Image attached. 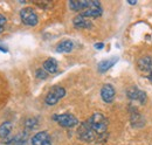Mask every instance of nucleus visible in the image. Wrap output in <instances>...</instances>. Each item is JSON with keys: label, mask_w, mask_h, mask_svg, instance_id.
Masks as SVG:
<instances>
[{"label": "nucleus", "mask_w": 152, "mask_h": 145, "mask_svg": "<svg viewBox=\"0 0 152 145\" xmlns=\"http://www.w3.org/2000/svg\"><path fill=\"white\" fill-rule=\"evenodd\" d=\"M126 97L130 100V101H134V102H138L140 104H145L146 101H148V95L146 92L142 89H139L138 87H130L129 89H126Z\"/></svg>", "instance_id": "nucleus-6"}, {"label": "nucleus", "mask_w": 152, "mask_h": 145, "mask_svg": "<svg viewBox=\"0 0 152 145\" xmlns=\"http://www.w3.org/2000/svg\"><path fill=\"white\" fill-rule=\"evenodd\" d=\"M12 129H13L12 122L6 121V122L1 123V124H0V138H1L2 141L7 139V138L11 136V133H12Z\"/></svg>", "instance_id": "nucleus-15"}, {"label": "nucleus", "mask_w": 152, "mask_h": 145, "mask_svg": "<svg viewBox=\"0 0 152 145\" xmlns=\"http://www.w3.org/2000/svg\"><path fill=\"white\" fill-rule=\"evenodd\" d=\"M6 22H7V19L4 14H0V34L5 31V26H6Z\"/></svg>", "instance_id": "nucleus-19"}, {"label": "nucleus", "mask_w": 152, "mask_h": 145, "mask_svg": "<svg viewBox=\"0 0 152 145\" xmlns=\"http://www.w3.org/2000/svg\"><path fill=\"white\" fill-rule=\"evenodd\" d=\"M74 49V42L72 40H63L56 46V53H70Z\"/></svg>", "instance_id": "nucleus-14"}, {"label": "nucleus", "mask_w": 152, "mask_h": 145, "mask_svg": "<svg viewBox=\"0 0 152 145\" xmlns=\"http://www.w3.org/2000/svg\"><path fill=\"white\" fill-rule=\"evenodd\" d=\"M117 62H118V57H117V56H113V57H110V59L103 60V61H101V62L98 63L97 70H98V72H101V74H104V72H108L109 69H111Z\"/></svg>", "instance_id": "nucleus-12"}, {"label": "nucleus", "mask_w": 152, "mask_h": 145, "mask_svg": "<svg viewBox=\"0 0 152 145\" xmlns=\"http://www.w3.org/2000/svg\"><path fill=\"white\" fill-rule=\"evenodd\" d=\"M37 77L40 78V80H46L48 77V72H46L43 68H40V69H37Z\"/></svg>", "instance_id": "nucleus-18"}, {"label": "nucleus", "mask_w": 152, "mask_h": 145, "mask_svg": "<svg viewBox=\"0 0 152 145\" xmlns=\"http://www.w3.org/2000/svg\"><path fill=\"white\" fill-rule=\"evenodd\" d=\"M37 125H38V119L37 118H28L25 122V127L27 130H33Z\"/></svg>", "instance_id": "nucleus-17"}, {"label": "nucleus", "mask_w": 152, "mask_h": 145, "mask_svg": "<svg viewBox=\"0 0 152 145\" xmlns=\"http://www.w3.org/2000/svg\"><path fill=\"white\" fill-rule=\"evenodd\" d=\"M32 145H53L52 144V138L50 135L47 131H39L37 132L32 139H31Z\"/></svg>", "instance_id": "nucleus-9"}, {"label": "nucleus", "mask_w": 152, "mask_h": 145, "mask_svg": "<svg viewBox=\"0 0 152 145\" xmlns=\"http://www.w3.org/2000/svg\"><path fill=\"white\" fill-rule=\"evenodd\" d=\"M80 14H81V15H83V17H86V18L90 19V20H91V19L99 18V17L103 14L102 5H101V2H99V1L94 0L93 6H91V7H89V8H87L86 11L81 12Z\"/></svg>", "instance_id": "nucleus-7"}, {"label": "nucleus", "mask_w": 152, "mask_h": 145, "mask_svg": "<svg viewBox=\"0 0 152 145\" xmlns=\"http://www.w3.org/2000/svg\"><path fill=\"white\" fill-rule=\"evenodd\" d=\"M0 52H2V53H7V52H8V49H7V47H6L5 45L0 43Z\"/></svg>", "instance_id": "nucleus-20"}, {"label": "nucleus", "mask_w": 152, "mask_h": 145, "mask_svg": "<svg viewBox=\"0 0 152 145\" xmlns=\"http://www.w3.org/2000/svg\"><path fill=\"white\" fill-rule=\"evenodd\" d=\"M128 4H130V5H136L137 1H128Z\"/></svg>", "instance_id": "nucleus-22"}, {"label": "nucleus", "mask_w": 152, "mask_h": 145, "mask_svg": "<svg viewBox=\"0 0 152 145\" xmlns=\"http://www.w3.org/2000/svg\"><path fill=\"white\" fill-rule=\"evenodd\" d=\"M64 96H66V89L61 86H54L47 92L45 97V103L47 105H55Z\"/></svg>", "instance_id": "nucleus-3"}, {"label": "nucleus", "mask_w": 152, "mask_h": 145, "mask_svg": "<svg viewBox=\"0 0 152 145\" xmlns=\"http://www.w3.org/2000/svg\"><path fill=\"white\" fill-rule=\"evenodd\" d=\"M20 19L23 25L34 27L39 22V17L33 7H23L20 11Z\"/></svg>", "instance_id": "nucleus-5"}, {"label": "nucleus", "mask_w": 152, "mask_h": 145, "mask_svg": "<svg viewBox=\"0 0 152 145\" xmlns=\"http://www.w3.org/2000/svg\"><path fill=\"white\" fill-rule=\"evenodd\" d=\"M73 25L77 29H91L94 27L93 21L90 19L81 15L80 13H78V15H76L75 18L73 19Z\"/></svg>", "instance_id": "nucleus-11"}, {"label": "nucleus", "mask_w": 152, "mask_h": 145, "mask_svg": "<svg viewBox=\"0 0 152 145\" xmlns=\"http://www.w3.org/2000/svg\"><path fill=\"white\" fill-rule=\"evenodd\" d=\"M53 121H55L60 127H74L80 124L78 118L74 116L73 114H58V115H53L52 116Z\"/></svg>", "instance_id": "nucleus-4"}, {"label": "nucleus", "mask_w": 152, "mask_h": 145, "mask_svg": "<svg viewBox=\"0 0 152 145\" xmlns=\"http://www.w3.org/2000/svg\"><path fill=\"white\" fill-rule=\"evenodd\" d=\"M42 68L48 74H55L58 70V63L54 57H49L42 63Z\"/></svg>", "instance_id": "nucleus-13"}, {"label": "nucleus", "mask_w": 152, "mask_h": 145, "mask_svg": "<svg viewBox=\"0 0 152 145\" xmlns=\"http://www.w3.org/2000/svg\"><path fill=\"white\" fill-rule=\"evenodd\" d=\"M104 47V43L103 42H99V43H95V48L96 49H102Z\"/></svg>", "instance_id": "nucleus-21"}, {"label": "nucleus", "mask_w": 152, "mask_h": 145, "mask_svg": "<svg viewBox=\"0 0 152 145\" xmlns=\"http://www.w3.org/2000/svg\"><path fill=\"white\" fill-rule=\"evenodd\" d=\"M116 96V90H115L114 86L110 83H105L103 84V87L101 88V97L103 100L104 103H113Z\"/></svg>", "instance_id": "nucleus-8"}, {"label": "nucleus", "mask_w": 152, "mask_h": 145, "mask_svg": "<svg viewBox=\"0 0 152 145\" xmlns=\"http://www.w3.org/2000/svg\"><path fill=\"white\" fill-rule=\"evenodd\" d=\"M87 124L89 125L90 130L95 135L96 142L104 141L107 138L108 133V119L102 112H94L87 121Z\"/></svg>", "instance_id": "nucleus-1"}, {"label": "nucleus", "mask_w": 152, "mask_h": 145, "mask_svg": "<svg viewBox=\"0 0 152 145\" xmlns=\"http://www.w3.org/2000/svg\"><path fill=\"white\" fill-rule=\"evenodd\" d=\"M137 69L152 82V55H143L137 60Z\"/></svg>", "instance_id": "nucleus-2"}, {"label": "nucleus", "mask_w": 152, "mask_h": 145, "mask_svg": "<svg viewBox=\"0 0 152 145\" xmlns=\"http://www.w3.org/2000/svg\"><path fill=\"white\" fill-rule=\"evenodd\" d=\"M93 2L94 0H72L69 1V8L74 12H83L86 11L87 8L91 7L93 6Z\"/></svg>", "instance_id": "nucleus-10"}, {"label": "nucleus", "mask_w": 152, "mask_h": 145, "mask_svg": "<svg viewBox=\"0 0 152 145\" xmlns=\"http://www.w3.org/2000/svg\"><path fill=\"white\" fill-rule=\"evenodd\" d=\"M139 122H142L143 124H145L142 115L139 114V111L136 108H131V124L134 127H142V125L139 124Z\"/></svg>", "instance_id": "nucleus-16"}]
</instances>
